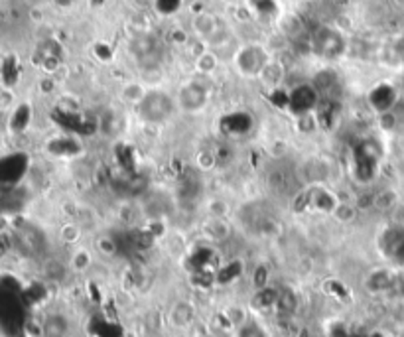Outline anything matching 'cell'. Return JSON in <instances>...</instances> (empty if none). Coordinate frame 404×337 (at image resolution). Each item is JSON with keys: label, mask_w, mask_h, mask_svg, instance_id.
<instances>
[{"label": "cell", "mask_w": 404, "mask_h": 337, "mask_svg": "<svg viewBox=\"0 0 404 337\" xmlns=\"http://www.w3.org/2000/svg\"><path fill=\"white\" fill-rule=\"evenodd\" d=\"M215 67H217V55H215V53L205 52L197 57V69H199V71H203V73H211Z\"/></svg>", "instance_id": "cell-20"}, {"label": "cell", "mask_w": 404, "mask_h": 337, "mask_svg": "<svg viewBox=\"0 0 404 337\" xmlns=\"http://www.w3.org/2000/svg\"><path fill=\"white\" fill-rule=\"evenodd\" d=\"M304 180L310 183H324L329 178V168L322 160H310L304 168H302Z\"/></svg>", "instance_id": "cell-13"}, {"label": "cell", "mask_w": 404, "mask_h": 337, "mask_svg": "<svg viewBox=\"0 0 404 337\" xmlns=\"http://www.w3.org/2000/svg\"><path fill=\"white\" fill-rule=\"evenodd\" d=\"M196 318V310L190 302H178L169 311V322L176 327H187Z\"/></svg>", "instance_id": "cell-12"}, {"label": "cell", "mask_w": 404, "mask_h": 337, "mask_svg": "<svg viewBox=\"0 0 404 337\" xmlns=\"http://www.w3.org/2000/svg\"><path fill=\"white\" fill-rule=\"evenodd\" d=\"M182 0H156V8L162 14H172L180 8Z\"/></svg>", "instance_id": "cell-22"}, {"label": "cell", "mask_w": 404, "mask_h": 337, "mask_svg": "<svg viewBox=\"0 0 404 337\" xmlns=\"http://www.w3.org/2000/svg\"><path fill=\"white\" fill-rule=\"evenodd\" d=\"M69 329V320L64 313H50L42 322V337H67Z\"/></svg>", "instance_id": "cell-9"}, {"label": "cell", "mask_w": 404, "mask_h": 337, "mask_svg": "<svg viewBox=\"0 0 404 337\" xmlns=\"http://www.w3.org/2000/svg\"><path fill=\"white\" fill-rule=\"evenodd\" d=\"M250 2L259 12H273L274 10V0H250Z\"/></svg>", "instance_id": "cell-24"}, {"label": "cell", "mask_w": 404, "mask_h": 337, "mask_svg": "<svg viewBox=\"0 0 404 337\" xmlns=\"http://www.w3.org/2000/svg\"><path fill=\"white\" fill-rule=\"evenodd\" d=\"M132 52L138 57V62H143L148 67H156L158 57V42L150 36H138L132 42Z\"/></svg>", "instance_id": "cell-8"}, {"label": "cell", "mask_w": 404, "mask_h": 337, "mask_svg": "<svg viewBox=\"0 0 404 337\" xmlns=\"http://www.w3.org/2000/svg\"><path fill=\"white\" fill-rule=\"evenodd\" d=\"M318 101H320V93L315 91L313 85H308V83L298 85L296 89H292V91L288 93V107H290V111L300 115V117L310 115L313 109L318 107Z\"/></svg>", "instance_id": "cell-5"}, {"label": "cell", "mask_w": 404, "mask_h": 337, "mask_svg": "<svg viewBox=\"0 0 404 337\" xmlns=\"http://www.w3.org/2000/svg\"><path fill=\"white\" fill-rule=\"evenodd\" d=\"M18 241L20 245L24 246L26 251H38V241H39V233L34 231V229H20L18 231Z\"/></svg>", "instance_id": "cell-17"}, {"label": "cell", "mask_w": 404, "mask_h": 337, "mask_svg": "<svg viewBox=\"0 0 404 337\" xmlns=\"http://www.w3.org/2000/svg\"><path fill=\"white\" fill-rule=\"evenodd\" d=\"M178 104L185 113H197L208 104V87L199 81H190L182 85L178 93Z\"/></svg>", "instance_id": "cell-6"}, {"label": "cell", "mask_w": 404, "mask_h": 337, "mask_svg": "<svg viewBox=\"0 0 404 337\" xmlns=\"http://www.w3.org/2000/svg\"><path fill=\"white\" fill-rule=\"evenodd\" d=\"M312 85L315 87V91L320 93V95H324V93H329L336 85H338V78H336L333 71H320V73L313 78Z\"/></svg>", "instance_id": "cell-15"}, {"label": "cell", "mask_w": 404, "mask_h": 337, "mask_svg": "<svg viewBox=\"0 0 404 337\" xmlns=\"http://www.w3.org/2000/svg\"><path fill=\"white\" fill-rule=\"evenodd\" d=\"M91 262V257H89V253H85V251H79L77 255L73 257V266L79 268V271H83V268H87V264Z\"/></svg>", "instance_id": "cell-23"}, {"label": "cell", "mask_w": 404, "mask_h": 337, "mask_svg": "<svg viewBox=\"0 0 404 337\" xmlns=\"http://www.w3.org/2000/svg\"><path fill=\"white\" fill-rule=\"evenodd\" d=\"M176 111V101L168 93L152 89L146 91L143 101L136 104V115L146 125H164Z\"/></svg>", "instance_id": "cell-1"}, {"label": "cell", "mask_w": 404, "mask_h": 337, "mask_svg": "<svg viewBox=\"0 0 404 337\" xmlns=\"http://www.w3.org/2000/svg\"><path fill=\"white\" fill-rule=\"evenodd\" d=\"M312 50L324 60H338L345 53V38L336 28H320L313 34Z\"/></svg>", "instance_id": "cell-3"}, {"label": "cell", "mask_w": 404, "mask_h": 337, "mask_svg": "<svg viewBox=\"0 0 404 337\" xmlns=\"http://www.w3.org/2000/svg\"><path fill=\"white\" fill-rule=\"evenodd\" d=\"M192 28H194V32H196L199 38L209 39V42H215L217 36L221 38V22L217 20V16H213V14L209 12H201L197 14L196 18H194V22H192Z\"/></svg>", "instance_id": "cell-7"}, {"label": "cell", "mask_w": 404, "mask_h": 337, "mask_svg": "<svg viewBox=\"0 0 404 337\" xmlns=\"http://www.w3.org/2000/svg\"><path fill=\"white\" fill-rule=\"evenodd\" d=\"M401 150H403V158H404V140H403V146H401Z\"/></svg>", "instance_id": "cell-25"}, {"label": "cell", "mask_w": 404, "mask_h": 337, "mask_svg": "<svg viewBox=\"0 0 404 337\" xmlns=\"http://www.w3.org/2000/svg\"><path fill=\"white\" fill-rule=\"evenodd\" d=\"M396 203H398V194L392 188L378 190L377 194L373 195V208L377 209V211H383V213L396 208Z\"/></svg>", "instance_id": "cell-14"}, {"label": "cell", "mask_w": 404, "mask_h": 337, "mask_svg": "<svg viewBox=\"0 0 404 337\" xmlns=\"http://www.w3.org/2000/svg\"><path fill=\"white\" fill-rule=\"evenodd\" d=\"M274 304L278 306V310L284 311V313H294L296 311V306H298V298L292 290H280L276 294V300Z\"/></svg>", "instance_id": "cell-16"}, {"label": "cell", "mask_w": 404, "mask_h": 337, "mask_svg": "<svg viewBox=\"0 0 404 337\" xmlns=\"http://www.w3.org/2000/svg\"><path fill=\"white\" fill-rule=\"evenodd\" d=\"M144 95H146V91H144L143 85H138V83H131V85H127V87L122 89V97H125V101H129V103H132L134 107L143 101Z\"/></svg>", "instance_id": "cell-19"}, {"label": "cell", "mask_w": 404, "mask_h": 337, "mask_svg": "<svg viewBox=\"0 0 404 337\" xmlns=\"http://www.w3.org/2000/svg\"><path fill=\"white\" fill-rule=\"evenodd\" d=\"M237 337H266L264 329L257 322H245L243 325H239V336Z\"/></svg>", "instance_id": "cell-21"}, {"label": "cell", "mask_w": 404, "mask_h": 337, "mask_svg": "<svg viewBox=\"0 0 404 337\" xmlns=\"http://www.w3.org/2000/svg\"><path fill=\"white\" fill-rule=\"evenodd\" d=\"M268 53L264 48L257 46V44H248V46H243L235 55V64L239 67V71L243 75H261L262 69L268 65Z\"/></svg>", "instance_id": "cell-4"}, {"label": "cell", "mask_w": 404, "mask_h": 337, "mask_svg": "<svg viewBox=\"0 0 404 337\" xmlns=\"http://www.w3.org/2000/svg\"><path fill=\"white\" fill-rule=\"evenodd\" d=\"M268 190L276 195H292L300 188V172L288 162H276L264 174Z\"/></svg>", "instance_id": "cell-2"}, {"label": "cell", "mask_w": 404, "mask_h": 337, "mask_svg": "<svg viewBox=\"0 0 404 337\" xmlns=\"http://www.w3.org/2000/svg\"><path fill=\"white\" fill-rule=\"evenodd\" d=\"M233 160H235V150L231 148V144H221V146L215 150V154H213V162H215L217 166H229Z\"/></svg>", "instance_id": "cell-18"}, {"label": "cell", "mask_w": 404, "mask_h": 337, "mask_svg": "<svg viewBox=\"0 0 404 337\" xmlns=\"http://www.w3.org/2000/svg\"><path fill=\"white\" fill-rule=\"evenodd\" d=\"M168 197L164 194L148 195L143 201V213L148 219H160L168 213Z\"/></svg>", "instance_id": "cell-11"}, {"label": "cell", "mask_w": 404, "mask_h": 337, "mask_svg": "<svg viewBox=\"0 0 404 337\" xmlns=\"http://www.w3.org/2000/svg\"><path fill=\"white\" fill-rule=\"evenodd\" d=\"M398 101V95L394 91V87L391 85H378L371 93V104L377 109L378 113H387L391 111L392 107Z\"/></svg>", "instance_id": "cell-10"}]
</instances>
